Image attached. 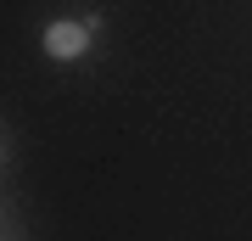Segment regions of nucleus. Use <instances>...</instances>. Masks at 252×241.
Instances as JSON below:
<instances>
[{
	"label": "nucleus",
	"instance_id": "f257e3e1",
	"mask_svg": "<svg viewBox=\"0 0 252 241\" xmlns=\"http://www.w3.org/2000/svg\"><path fill=\"white\" fill-rule=\"evenodd\" d=\"M84 45H90V28L84 23H51V34H45V51L51 56H84Z\"/></svg>",
	"mask_w": 252,
	"mask_h": 241
}]
</instances>
